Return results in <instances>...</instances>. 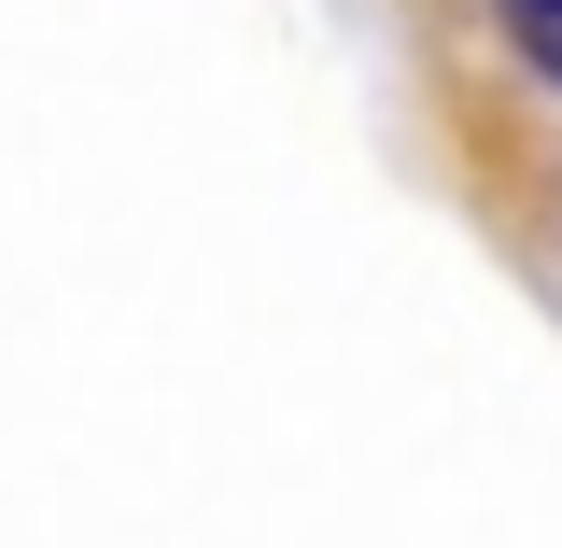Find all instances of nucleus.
Here are the masks:
<instances>
[{"label":"nucleus","mask_w":562,"mask_h":548,"mask_svg":"<svg viewBox=\"0 0 562 548\" xmlns=\"http://www.w3.org/2000/svg\"><path fill=\"white\" fill-rule=\"evenodd\" d=\"M506 29H520V57L562 70V0H506Z\"/></svg>","instance_id":"f257e3e1"}]
</instances>
